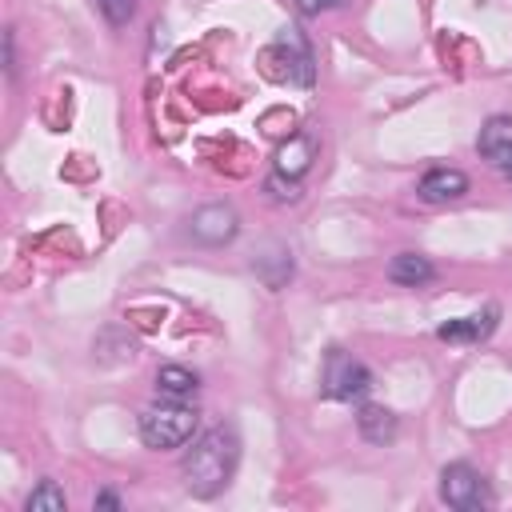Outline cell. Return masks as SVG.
Returning <instances> with one entry per match:
<instances>
[{
    "instance_id": "52a82bcc",
    "label": "cell",
    "mask_w": 512,
    "mask_h": 512,
    "mask_svg": "<svg viewBox=\"0 0 512 512\" xmlns=\"http://www.w3.org/2000/svg\"><path fill=\"white\" fill-rule=\"evenodd\" d=\"M468 192V176L460 172V168H432V172H424V180L416 184V196L424 200V204H452V200H460Z\"/></svg>"
},
{
    "instance_id": "d6986e66",
    "label": "cell",
    "mask_w": 512,
    "mask_h": 512,
    "mask_svg": "<svg viewBox=\"0 0 512 512\" xmlns=\"http://www.w3.org/2000/svg\"><path fill=\"white\" fill-rule=\"evenodd\" d=\"M504 172H508V176H512V164H508V168H504Z\"/></svg>"
},
{
    "instance_id": "9a60e30c",
    "label": "cell",
    "mask_w": 512,
    "mask_h": 512,
    "mask_svg": "<svg viewBox=\"0 0 512 512\" xmlns=\"http://www.w3.org/2000/svg\"><path fill=\"white\" fill-rule=\"evenodd\" d=\"M264 188H268V196L272 200H300V180H292V176H284V172H272L268 180H264Z\"/></svg>"
},
{
    "instance_id": "8992f818",
    "label": "cell",
    "mask_w": 512,
    "mask_h": 512,
    "mask_svg": "<svg viewBox=\"0 0 512 512\" xmlns=\"http://www.w3.org/2000/svg\"><path fill=\"white\" fill-rule=\"evenodd\" d=\"M188 228H192V236H196L200 244H228V240L236 236L240 220H236V212H232L228 204H208V208H200V212L188 220Z\"/></svg>"
},
{
    "instance_id": "e0dca14e",
    "label": "cell",
    "mask_w": 512,
    "mask_h": 512,
    "mask_svg": "<svg viewBox=\"0 0 512 512\" xmlns=\"http://www.w3.org/2000/svg\"><path fill=\"white\" fill-rule=\"evenodd\" d=\"M344 0H296V8L304 12V16H320V12H328V8H340Z\"/></svg>"
},
{
    "instance_id": "6da1fadb",
    "label": "cell",
    "mask_w": 512,
    "mask_h": 512,
    "mask_svg": "<svg viewBox=\"0 0 512 512\" xmlns=\"http://www.w3.org/2000/svg\"><path fill=\"white\" fill-rule=\"evenodd\" d=\"M236 460H240V440L232 428H208L192 452L184 456V488L200 500H212L236 472Z\"/></svg>"
},
{
    "instance_id": "3957f363",
    "label": "cell",
    "mask_w": 512,
    "mask_h": 512,
    "mask_svg": "<svg viewBox=\"0 0 512 512\" xmlns=\"http://www.w3.org/2000/svg\"><path fill=\"white\" fill-rule=\"evenodd\" d=\"M368 388H372V372H368L352 352L332 348V352L324 356V396L352 404V400H364Z\"/></svg>"
},
{
    "instance_id": "ba28073f",
    "label": "cell",
    "mask_w": 512,
    "mask_h": 512,
    "mask_svg": "<svg viewBox=\"0 0 512 512\" xmlns=\"http://www.w3.org/2000/svg\"><path fill=\"white\" fill-rule=\"evenodd\" d=\"M476 148H480V156H484L488 164L508 168V164H512V116H492V120L480 128Z\"/></svg>"
},
{
    "instance_id": "ac0fdd59",
    "label": "cell",
    "mask_w": 512,
    "mask_h": 512,
    "mask_svg": "<svg viewBox=\"0 0 512 512\" xmlns=\"http://www.w3.org/2000/svg\"><path fill=\"white\" fill-rule=\"evenodd\" d=\"M96 508H120V496L116 492H100L96 496Z\"/></svg>"
},
{
    "instance_id": "8fae6325",
    "label": "cell",
    "mask_w": 512,
    "mask_h": 512,
    "mask_svg": "<svg viewBox=\"0 0 512 512\" xmlns=\"http://www.w3.org/2000/svg\"><path fill=\"white\" fill-rule=\"evenodd\" d=\"M388 276H392L396 284L416 288V284H428V280L436 276V268H432V260H428V256H420V252H400V256H392Z\"/></svg>"
},
{
    "instance_id": "30bf717a",
    "label": "cell",
    "mask_w": 512,
    "mask_h": 512,
    "mask_svg": "<svg viewBox=\"0 0 512 512\" xmlns=\"http://www.w3.org/2000/svg\"><path fill=\"white\" fill-rule=\"evenodd\" d=\"M496 328V308H484L476 316H460V320H448L440 324V340H484L488 332Z\"/></svg>"
},
{
    "instance_id": "7c38bea8",
    "label": "cell",
    "mask_w": 512,
    "mask_h": 512,
    "mask_svg": "<svg viewBox=\"0 0 512 512\" xmlns=\"http://www.w3.org/2000/svg\"><path fill=\"white\" fill-rule=\"evenodd\" d=\"M356 424H360V436H364L368 444H388V440H396V416H392L388 408H380V404H364L360 416H356Z\"/></svg>"
},
{
    "instance_id": "7a4b0ae2",
    "label": "cell",
    "mask_w": 512,
    "mask_h": 512,
    "mask_svg": "<svg viewBox=\"0 0 512 512\" xmlns=\"http://www.w3.org/2000/svg\"><path fill=\"white\" fill-rule=\"evenodd\" d=\"M192 432H196V412L172 396L140 412V440L148 448H180L192 440Z\"/></svg>"
},
{
    "instance_id": "2e32d148",
    "label": "cell",
    "mask_w": 512,
    "mask_h": 512,
    "mask_svg": "<svg viewBox=\"0 0 512 512\" xmlns=\"http://www.w3.org/2000/svg\"><path fill=\"white\" fill-rule=\"evenodd\" d=\"M96 4H100V12H104L108 24H128L132 12H136V0H96Z\"/></svg>"
},
{
    "instance_id": "5bb4252c",
    "label": "cell",
    "mask_w": 512,
    "mask_h": 512,
    "mask_svg": "<svg viewBox=\"0 0 512 512\" xmlns=\"http://www.w3.org/2000/svg\"><path fill=\"white\" fill-rule=\"evenodd\" d=\"M64 488L56 484V480H40L32 492H28V500H24V508L28 512H64Z\"/></svg>"
},
{
    "instance_id": "5b68a950",
    "label": "cell",
    "mask_w": 512,
    "mask_h": 512,
    "mask_svg": "<svg viewBox=\"0 0 512 512\" xmlns=\"http://www.w3.org/2000/svg\"><path fill=\"white\" fill-rule=\"evenodd\" d=\"M268 60H280L284 68H280V76L276 80H288V84H312L316 80V64H312V48L304 44V36H300V28H284L280 36H276V44L264 52Z\"/></svg>"
},
{
    "instance_id": "277c9868",
    "label": "cell",
    "mask_w": 512,
    "mask_h": 512,
    "mask_svg": "<svg viewBox=\"0 0 512 512\" xmlns=\"http://www.w3.org/2000/svg\"><path fill=\"white\" fill-rule=\"evenodd\" d=\"M440 500L456 512H476L492 504V492H488V480L472 464H448L440 472Z\"/></svg>"
},
{
    "instance_id": "4fadbf2b",
    "label": "cell",
    "mask_w": 512,
    "mask_h": 512,
    "mask_svg": "<svg viewBox=\"0 0 512 512\" xmlns=\"http://www.w3.org/2000/svg\"><path fill=\"white\" fill-rule=\"evenodd\" d=\"M156 388H160L164 396H172V400H184V396L196 392V372H188V368H180V364H164V368L156 372Z\"/></svg>"
},
{
    "instance_id": "9c48e42d",
    "label": "cell",
    "mask_w": 512,
    "mask_h": 512,
    "mask_svg": "<svg viewBox=\"0 0 512 512\" xmlns=\"http://www.w3.org/2000/svg\"><path fill=\"white\" fill-rule=\"evenodd\" d=\"M312 160H316V144H312V136H304V132L276 148V172H284V176H292V180H300V176L312 168Z\"/></svg>"
}]
</instances>
